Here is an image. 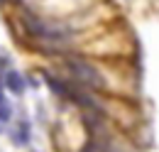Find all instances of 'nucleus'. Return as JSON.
<instances>
[{"instance_id":"obj_1","label":"nucleus","mask_w":159,"mask_h":152,"mask_svg":"<svg viewBox=\"0 0 159 152\" xmlns=\"http://www.w3.org/2000/svg\"><path fill=\"white\" fill-rule=\"evenodd\" d=\"M66 69L71 71L74 81L81 83V86H86V88H103V86H105V78L100 76L98 69H96L93 64L79 59V57H69L66 59Z\"/></svg>"},{"instance_id":"obj_2","label":"nucleus","mask_w":159,"mask_h":152,"mask_svg":"<svg viewBox=\"0 0 159 152\" xmlns=\"http://www.w3.org/2000/svg\"><path fill=\"white\" fill-rule=\"evenodd\" d=\"M7 81H10V88H12V91H22L20 76H17V74H10V76H7Z\"/></svg>"},{"instance_id":"obj_3","label":"nucleus","mask_w":159,"mask_h":152,"mask_svg":"<svg viewBox=\"0 0 159 152\" xmlns=\"http://www.w3.org/2000/svg\"><path fill=\"white\" fill-rule=\"evenodd\" d=\"M10 115V111H7V106H5V98L0 96V118H7Z\"/></svg>"}]
</instances>
